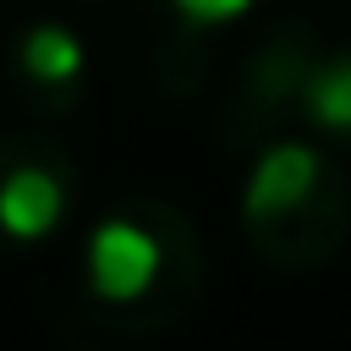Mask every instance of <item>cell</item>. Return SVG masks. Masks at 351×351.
Returning a JSON list of instances; mask_svg holds the SVG:
<instances>
[{
  "label": "cell",
  "mask_w": 351,
  "mask_h": 351,
  "mask_svg": "<svg viewBox=\"0 0 351 351\" xmlns=\"http://www.w3.org/2000/svg\"><path fill=\"white\" fill-rule=\"evenodd\" d=\"M252 0H176V11L181 16H192V22H230V16H241Z\"/></svg>",
  "instance_id": "cell-6"
},
{
  "label": "cell",
  "mask_w": 351,
  "mask_h": 351,
  "mask_svg": "<svg viewBox=\"0 0 351 351\" xmlns=\"http://www.w3.org/2000/svg\"><path fill=\"white\" fill-rule=\"evenodd\" d=\"M66 214V186L49 176V170H11L0 181V230L11 241H38L60 225Z\"/></svg>",
  "instance_id": "cell-3"
},
{
  "label": "cell",
  "mask_w": 351,
  "mask_h": 351,
  "mask_svg": "<svg viewBox=\"0 0 351 351\" xmlns=\"http://www.w3.org/2000/svg\"><path fill=\"white\" fill-rule=\"evenodd\" d=\"M22 66H27V77H38V82H71V77L82 71V44H77L71 27L44 22V27H33V33L22 38Z\"/></svg>",
  "instance_id": "cell-4"
},
{
  "label": "cell",
  "mask_w": 351,
  "mask_h": 351,
  "mask_svg": "<svg viewBox=\"0 0 351 351\" xmlns=\"http://www.w3.org/2000/svg\"><path fill=\"white\" fill-rule=\"evenodd\" d=\"M318 186V154L302 148V143H280L258 159V170L247 176V214L263 219V214H285L296 208L307 192Z\"/></svg>",
  "instance_id": "cell-2"
},
{
  "label": "cell",
  "mask_w": 351,
  "mask_h": 351,
  "mask_svg": "<svg viewBox=\"0 0 351 351\" xmlns=\"http://www.w3.org/2000/svg\"><path fill=\"white\" fill-rule=\"evenodd\" d=\"M307 110H313L318 126H329V132H351V60H340V66H329V71L313 77V88H307Z\"/></svg>",
  "instance_id": "cell-5"
},
{
  "label": "cell",
  "mask_w": 351,
  "mask_h": 351,
  "mask_svg": "<svg viewBox=\"0 0 351 351\" xmlns=\"http://www.w3.org/2000/svg\"><path fill=\"white\" fill-rule=\"evenodd\" d=\"M159 274V241L132 219H104L88 241V280L104 302H132Z\"/></svg>",
  "instance_id": "cell-1"
}]
</instances>
